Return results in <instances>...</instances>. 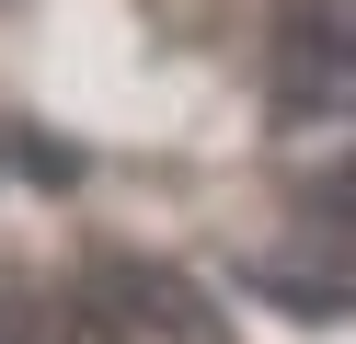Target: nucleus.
<instances>
[{"mask_svg": "<svg viewBox=\"0 0 356 344\" xmlns=\"http://www.w3.org/2000/svg\"><path fill=\"white\" fill-rule=\"evenodd\" d=\"M0 344H127L104 298H0Z\"/></svg>", "mask_w": 356, "mask_h": 344, "instance_id": "3", "label": "nucleus"}, {"mask_svg": "<svg viewBox=\"0 0 356 344\" xmlns=\"http://www.w3.org/2000/svg\"><path fill=\"white\" fill-rule=\"evenodd\" d=\"M276 92L287 104H333V92H345V35H333V12H287L276 23Z\"/></svg>", "mask_w": 356, "mask_h": 344, "instance_id": "2", "label": "nucleus"}, {"mask_svg": "<svg viewBox=\"0 0 356 344\" xmlns=\"http://www.w3.org/2000/svg\"><path fill=\"white\" fill-rule=\"evenodd\" d=\"M0 149H12V126H0Z\"/></svg>", "mask_w": 356, "mask_h": 344, "instance_id": "4", "label": "nucleus"}, {"mask_svg": "<svg viewBox=\"0 0 356 344\" xmlns=\"http://www.w3.org/2000/svg\"><path fill=\"white\" fill-rule=\"evenodd\" d=\"M104 310L138 321V333H172V344H218V310H207L172 264H115V275H104Z\"/></svg>", "mask_w": 356, "mask_h": 344, "instance_id": "1", "label": "nucleus"}]
</instances>
